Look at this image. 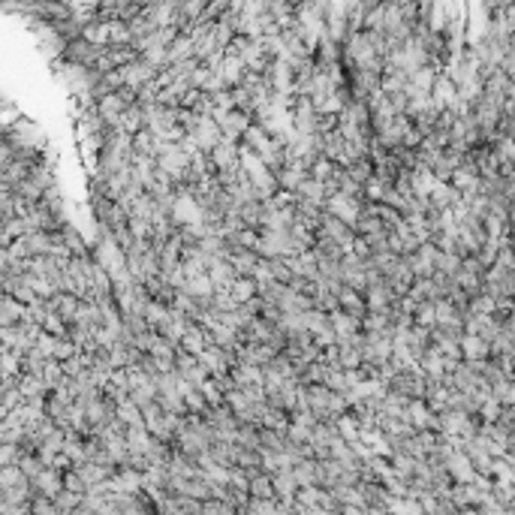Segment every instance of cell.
Here are the masks:
<instances>
[{"label":"cell","mask_w":515,"mask_h":515,"mask_svg":"<svg viewBox=\"0 0 515 515\" xmlns=\"http://www.w3.org/2000/svg\"><path fill=\"white\" fill-rule=\"evenodd\" d=\"M79 350H81V347H76V343H72L70 338H60L58 347H54V359H58V361H67V359L76 356Z\"/></svg>","instance_id":"cell-10"},{"label":"cell","mask_w":515,"mask_h":515,"mask_svg":"<svg viewBox=\"0 0 515 515\" xmlns=\"http://www.w3.org/2000/svg\"><path fill=\"white\" fill-rule=\"evenodd\" d=\"M338 298H341V311H347V313H352V316H359V320H365V313H368V302H365V293H361V289H352V286L343 284V286H341V293H338Z\"/></svg>","instance_id":"cell-2"},{"label":"cell","mask_w":515,"mask_h":515,"mask_svg":"<svg viewBox=\"0 0 515 515\" xmlns=\"http://www.w3.org/2000/svg\"><path fill=\"white\" fill-rule=\"evenodd\" d=\"M63 473H67V470H60V467H54V464H45L42 473L33 479L36 491H40V494H49V497H58V494L63 491Z\"/></svg>","instance_id":"cell-1"},{"label":"cell","mask_w":515,"mask_h":515,"mask_svg":"<svg viewBox=\"0 0 515 515\" xmlns=\"http://www.w3.org/2000/svg\"><path fill=\"white\" fill-rule=\"evenodd\" d=\"M334 169H338V163H334V160H329V157H325V154H322V157H320V160H316L313 166H311V175H313V178H320V181H329V178L334 175Z\"/></svg>","instance_id":"cell-8"},{"label":"cell","mask_w":515,"mask_h":515,"mask_svg":"<svg viewBox=\"0 0 515 515\" xmlns=\"http://www.w3.org/2000/svg\"><path fill=\"white\" fill-rule=\"evenodd\" d=\"M250 494L253 497H277V491H275V479H271V473H256L250 479Z\"/></svg>","instance_id":"cell-5"},{"label":"cell","mask_w":515,"mask_h":515,"mask_svg":"<svg viewBox=\"0 0 515 515\" xmlns=\"http://www.w3.org/2000/svg\"><path fill=\"white\" fill-rule=\"evenodd\" d=\"M81 500H85V494H76V491H70V488H63V491L54 497V503H58V512L60 515H72V512H79V506Z\"/></svg>","instance_id":"cell-6"},{"label":"cell","mask_w":515,"mask_h":515,"mask_svg":"<svg viewBox=\"0 0 515 515\" xmlns=\"http://www.w3.org/2000/svg\"><path fill=\"white\" fill-rule=\"evenodd\" d=\"M24 449L18 443H0V464H18Z\"/></svg>","instance_id":"cell-9"},{"label":"cell","mask_w":515,"mask_h":515,"mask_svg":"<svg viewBox=\"0 0 515 515\" xmlns=\"http://www.w3.org/2000/svg\"><path fill=\"white\" fill-rule=\"evenodd\" d=\"M416 322L425 325V329H434L437 325V302H422L419 311H416Z\"/></svg>","instance_id":"cell-7"},{"label":"cell","mask_w":515,"mask_h":515,"mask_svg":"<svg viewBox=\"0 0 515 515\" xmlns=\"http://www.w3.org/2000/svg\"><path fill=\"white\" fill-rule=\"evenodd\" d=\"M461 352H464V359H467V361L488 359V356H491V341H485L482 334L464 332V338H461Z\"/></svg>","instance_id":"cell-3"},{"label":"cell","mask_w":515,"mask_h":515,"mask_svg":"<svg viewBox=\"0 0 515 515\" xmlns=\"http://www.w3.org/2000/svg\"><path fill=\"white\" fill-rule=\"evenodd\" d=\"M27 316V304L18 302L13 293H3L0 298V325H18Z\"/></svg>","instance_id":"cell-4"}]
</instances>
